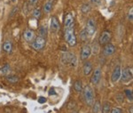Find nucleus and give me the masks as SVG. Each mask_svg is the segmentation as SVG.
<instances>
[{
	"label": "nucleus",
	"mask_w": 133,
	"mask_h": 113,
	"mask_svg": "<svg viewBox=\"0 0 133 113\" xmlns=\"http://www.w3.org/2000/svg\"><path fill=\"white\" fill-rule=\"evenodd\" d=\"M121 79L124 83L130 82L132 79V68L131 67H127L123 69L121 73Z\"/></svg>",
	"instance_id": "5"
},
{
	"label": "nucleus",
	"mask_w": 133,
	"mask_h": 113,
	"mask_svg": "<svg viewBox=\"0 0 133 113\" xmlns=\"http://www.w3.org/2000/svg\"><path fill=\"white\" fill-rule=\"evenodd\" d=\"M63 59H66V61L64 62H66V63H69L74 67L76 66L77 62H76V57L75 54L66 53V54H64Z\"/></svg>",
	"instance_id": "12"
},
{
	"label": "nucleus",
	"mask_w": 133,
	"mask_h": 113,
	"mask_svg": "<svg viewBox=\"0 0 133 113\" xmlns=\"http://www.w3.org/2000/svg\"><path fill=\"white\" fill-rule=\"evenodd\" d=\"M101 110V105L99 102H96L92 107V113H99Z\"/></svg>",
	"instance_id": "20"
},
{
	"label": "nucleus",
	"mask_w": 133,
	"mask_h": 113,
	"mask_svg": "<svg viewBox=\"0 0 133 113\" xmlns=\"http://www.w3.org/2000/svg\"><path fill=\"white\" fill-rule=\"evenodd\" d=\"M32 15H33V17L36 19V20H39V19L41 18V15H42L41 10H40L39 8H36V9L33 11V13H32Z\"/></svg>",
	"instance_id": "21"
},
{
	"label": "nucleus",
	"mask_w": 133,
	"mask_h": 113,
	"mask_svg": "<svg viewBox=\"0 0 133 113\" xmlns=\"http://www.w3.org/2000/svg\"><path fill=\"white\" fill-rule=\"evenodd\" d=\"M64 37L66 43L69 46H75L76 45V37L75 34V26H70V27H65L64 29Z\"/></svg>",
	"instance_id": "1"
},
{
	"label": "nucleus",
	"mask_w": 133,
	"mask_h": 113,
	"mask_svg": "<svg viewBox=\"0 0 133 113\" xmlns=\"http://www.w3.org/2000/svg\"><path fill=\"white\" fill-rule=\"evenodd\" d=\"M100 79H101V69L98 68L94 70L93 74H92L91 81L93 85H98L99 83Z\"/></svg>",
	"instance_id": "10"
},
{
	"label": "nucleus",
	"mask_w": 133,
	"mask_h": 113,
	"mask_svg": "<svg viewBox=\"0 0 133 113\" xmlns=\"http://www.w3.org/2000/svg\"><path fill=\"white\" fill-rule=\"evenodd\" d=\"M50 29L52 32H57L61 29L59 20H58V18L56 16H51V21H50Z\"/></svg>",
	"instance_id": "8"
},
{
	"label": "nucleus",
	"mask_w": 133,
	"mask_h": 113,
	"mask_svg": "<svg viewBox=\"0 0 133 113\" xmlns=\"http://www.w3.org/2000/svg\"><path fill=\"white\" fill-rule=\"evenodd\" d=\"M38 1L39 0H29V4L30 5H35L38 3Z\"/></svg>",
	"instance_id": "32"
},
{
	"label": "nucleus",
	"mask_w": 133,
	"mask_h": 113,
	"mask_svg": "<svg viewBox=\"0 0 133 113\" xmlns=\"http://www.w3.org/2000/svg\"><path fill=\"white\" fill-rule=\"evenodd\" d=\"M80 38L82 41H87V39L89 38V36H88L87 32L85 31V29H83L82 31L80 32Z\"/></svg>",
	"instance_id": "23"
},
{
	"label": "nucleus",
	"mask_w": 133,
	"mask_h": 113,
	"mask_svg": "<svg viewBox=\"0 0 133 113\" xmlns=\"http://www.w3.org/2000/svg\"><path fill=\"white\" fill-rule=\"evenodd\" d=\"M49 94H50V95H51V94L54 95V94H56V93H55V91L53 90V89H51V90L49 91Z\"/></svg>",
	"instance_id": "35"
},
{
	"label": "nucleus",
	"mask_w": 133,
	"mask_h": 113,
	"mask_svg": "<svg viewBox=\"0 0 133 113\" xmlns=\"http://www.w3.org/2000/svg\"><path fill=\"white\" fill-rule=\"evenodd\" d=\"M84 29H85V31L87 32L89 38L93 36V35L96 33V30H97V26H96L95 20L92 18L89 19L86 22V26H85Z\"/></svg>",
	"instance_id": "4"
},
{
	"label": "nucleus",
	"mask_w": 133,
	"mask_h": 113,
	"mask_svg": "<svg viewBox=\"0 0 133 113\" xmlns=\"http://www.w3.org/2000/svg\"><path fill=\"white\" fill-rule=\"evenodd\" d=\"M45 102H46L45 97H39V98H38V103H44Z\"/></svg>",
	"instance_id": "33"
},
{
	"label": "nucleus",
	"mask_w": 133,
	"mask_h": 113,
	"mask_svg": "<svg viewBox=\"0 0 133 113\" xmlns=\"http://www.w3.org/2000/svg\"><path fill=\"white\" fill-rule=\"evenodd\" d=\"M111 113H123L121 109L119 108H114L112 110H111Z\"/></svg>",
	"instance_id": "30"
},
{
	"label": "nucleus",
	"mask_w": 133,
	"mask_h": 113,
	"mask_svg": "<svg viewBox=\"0 0 133 113\" xmlns=\"http://www.w3.org/2000/svg\"><path fill=\"white\" fill-rule=\"evenodd\" d=\"M83 71L85 76H89L92 71V65L90 62H85L83 66Z\"/></svg>",
	"instance_id": "15"
},
{
	"label": "nucleus",
	"mask_w": 133,
	"mask_h": 113,
	"mask_svg": "<svg viewBox=\"0 0 133 113\" xmlns=\"http://www.w3.org/2000/svg\"><path fill=\"white\" fill-rule=\"evenodd\" d=\"M81 11H82L83 14H87V13H89L91 11V6L88 4H83L82 7H81Z\"/></svg>",
	"instance_id": "22"
},
{
	"label": "nucleus",
	"mask_w": 133,
	"mask_h": 113,
	"mask_svg": "<svg viewBox=\"0 0 133 113\" xmlns=\"http://www.w3.org/2000/svg\"><path fill=\"white\" fill-rule=\"evenodd\" d=\"M3 50L7 53H11L12 50V44L11 43V41H5L3 44Z\"/></svg>",
	"instance_id": "17"
},
{
	"label": "nucleus",
	"mask_w": 133,
	"mask_h": 113,
	"mask_svg": "<svg viewBox=\"0 0 133 113\" xmlns=\"http://www.w3.org/2000/svg\"><path fill=\"white\" fill-rule=\"evenodd\" d=\"M82 91H83V98L84 103L89 106L92 105V103L94 102V92H93V89L91 88V86L87 85Z\"/></svg>",
	"instance_id": "2"
},
{
	"label": "nucleus",
	"mask_w": 133,
	"mask_h": 113,
	"mask_svg": "<svg viewBox=\"0 0 133 113\" xmlns=\"http://www.w3.org/2000/svg\"><path fill=\"white\" fill-rule=\"evenodd\" d=\"M91 1L94 5H100L101 4V0H91Z\"/></svg>",
	"instance_id": "31"
},
{
	"label": "nucleus",
	"mask_w": 133,
	"mask_h": 113,
	"mask_svg": "<svg viewBox=\"0 0 133 113\" xmlns=\"http://www.w3.org/2000/svg\"><path fill=\"white\" fill-rule=\"evenodd\" d=\"M117 99H118V102H120V103H123V94H118L117 95Z\"/></svg>",
	"instance_id": "34"
},
{
	"label": "nucleus",
	"mask_w": 133,
	"mask_h": 113,
	"mask_svg": "<svg viewBox=\"0 0 133 113\" xmlns=\"http://www.w3.org/2000/svg\"><path fill=\"white\" fill-rule=\"evenodd\" d=\"M53 5H54V0H48L45 3V5H44V7H43V11L45 14H49L52 9Z\"/></svg>",
	"instance_id": "16"
},
{
	"label": "nucleus",
	"mask_w": 133,
	"mask_h": 113,
	"mask_svg": "<svg viewBox=\"0 0 133 113\" xmlns=\"http://www.w3.org/2000/svg\"><path fill=\"white\" fill-rule=\"evenodd\" d=\"M7 79L8 82L12 83V84H14V83H16V82L19 81L18 77H16V76H9V77H7V79Z\"/></svg>",
	"instance_id": "25"
},
{
	"label": "nucleus",
	"mask_w": 133,
	"mask_h": 113,
	"mask_svg": "<svg viewBox=\"0 0 133 113\" xmlns=\"http://www.w3.org/2000/svg\"><path fill=\"white\" fill-rule=\"evenodd\" d=\"M39 36L41 37H44V38H45L46 35H47V29L45 27H44V26H42V27H40L39 29Z\"/></svg>",
	"instance_id": "26"
},
{
	"label": "nucleus",
	"mask_w": 133,
	"mask_h": 113,
	"mask_svg": "<svg viewBox=\"0 0 133 113\" xmlns=\"http://www.w3.org/2000/svg\"><path fill=\"white\" fill-rule=\"evenodd\" d=\"M46 45L45 38L41 36H37L35 38V39L32 41V47L36 50V51H41L44 48Z\"/></svg>",
	"instance_id": "3"
},
{
	"label": "nucleus",
	"mask_w": 133,
	"mask_h": 113,
	"mask_svg": "<svg viewBox=\"0 0 133 113\" xmlns=\"http://www.w3.org/2000/svg\"><path fill=\"white\" fill-rule=\"evenodd\" d=\"M128 19L130 21H132V20H133V9L132 8H130V12L128 13Z\"/></svg>",
	"instance_id": "28"
},
{
	"label": "nucleus",
	"mask_w": 133,
	"mask_h": 113,
	"mask_svg": "<svg viewBox=\"0 0 133 113\" xmlns=\"http://www.w3.org/2000/svg\"><path fill=\"white\" fill-rule=\"evenodd\" d=\"M64 26L65 27H70V26H75V19L72 14L68 13L65 14L64 17Z\"/></svg>",
	"instance_id": "13"
},
{
	"label": "nucleus",
	"mask_w": 133,
	"mask_h": 113,
	"mask_svg": "<svg viewBox=\"0 0 133 113\" xmlns=\"http://www.w3.org/2000/svg\"><path fill=\"white\" fill-rule=\"evenodd\" d=\"M130 113H133L132 112V107H130Z\"/></svg>",
	"instance_id": "36"
},
{
	"label": "nucleus",
	"mask_w": 133,
	"mask_h": 113,
	"mask_svg": "<svg viewBox=\"0 0 133 113\" xmlns=\"http://www.w3.org/2000/svg\"><path fill=\"white\" fill-rule=\"evenodd\" d=\"M91 46L89 45H84L82 47V51H81V59L83 61L87 60L91 56Z\"/></svg>",
	"instance_id": "7"
},
{
	"label": "nucleus",
	"mask_w": 133,
	"mask_h": 113,
	"mask_svg": "<svg viewBox=\"0 0 133 113\" xmlns=\"http://www.w3.org/2000/svg\"><path fill=\"white\" fill-rule=\"evenodd\" d=\"M74 89L76 91V92H82L83 90V85H82V82H81V80H76V81H75L74 83Z\"/></svg>",
	"instance_id": "18"
},
{
	"label": "nucleus",
	"mask_w": 133,
	"mask_h": 113,
	"mask_svg": "<svg viewBox=\"0 0 133 113\" xmlns=\"http://www.w3.org/2000/svg\"><path fill=\"white\" fill-rule=\"evenodd\" d=\"M18 11H19V8L17 7V6H15V7H14V9H12V12H11V15H10V17H12V16H14V15L16 13L18 12Z\"/></svg>",
	"instance_id": "29"
},
{
	"label": "nucleus",
	"mask_w": 133,
	"mask_h": 113,
	"mask_svg": "<svg viewBox=\"0 0 133 113\" xmlns=\"http://www.w3.org/2000/svg\"><path fill=\"white\" fill-rule=\"evenodd\" d=\"M111 38H112V35H111L110 32L108 31V30H105L100 35L99 38H98V43L100 45H107L111 40Z\"/></svg>",
	"instance_id": "6"
},
{
	"label": "nucleus",
	"mask_w": 133,
	"mask_h": 113,
	"mask_svg": "<svg viewBox=\"0 0 133 113\" xmlns=\"http://www.w3.org/2000/svg\"><path fill=\"white\" fill-rule=\"evenodd\" d=\"M10 71V66L9 64H5L1 69V73L2 74H7Z\"/></svg>",
	"instance_id": "27"
},
{
	"label": "nucleus",
	"mask_w": 133,
	"mask_h": 113,
	"mask_svg": "<svg viewBox=\"0 0 133 113\" xmlns=\"http://www.w3.org/2000/svg\"><path fill=\"white\" fill-rule=\"evenodd\" d=\"M115 46L112 44H107L105 45L104 49H103V53L106 56L112 55L113 53H115Z\"/></svg>",
	"instance_id": "14"
},
{
	"label": "nucleus",
	"mask_w": 133,
	"mask_h": 113,
	"mask_svg": "<svg viewBox=\"0 0 133 113\" xmlns=\"http://www.w3.org/2000/svg\"><path fill=\"white\" fill-rule=\"evenodd\" d=\"M124 93H125L126 96H127L128 100L130 102H132L133 101V95H132V91L130 90V89H125L124 90Z\"/></svg>",
	"instance_id": "24"
},
{
	"label": "nucleus",
	"mask_w": 133,
	"mask_h": 113,
	"mask_svg": "<svg viewBox=\"0 0 133 113\" xmlns=\"http://www.w3.org/2000/svg\"><path fill=\"white\" fill-rule=\"evenodd\" d=\"M111 110V106L110 103L108 102H105L103 103V107H102V113H110Z\"/></svg>",
	"instance_id": "19"
},
{
	"label": "nucleus",
	"mask_w": 133,
	"mask_h": 113,
	"mask_svg": "<svg viewBox=\"0 0 133 113\" xmlns=\"http://www.w3.org/2000/svg\"><path fill=\"white\" fill-rule=\"evenodd\" d=\"M121 73H122V68L120 65H117L116 67L114 69L112 76H111V80H112L113 83H115L118 80L121 79Z\"/></svg>",
	"instance_id": "11"
},
{
	"label": "nucleus",
	"mask_w": 133,
	"mask_h": 113,
	"mask_svg": "<svg viewBox=\"0 0 133 113\" xmlns=\"http://www.w3.org/2000/svg\"><path fill=\"white\" fill-rule=\"evenodd\" d=\"M23 38H24V39L27 41L28 43H31L36 38L35 31L31 29H26L24 31V33H23Z\"/></svg>",
	"instance_id": "9"
}]
</instances>
